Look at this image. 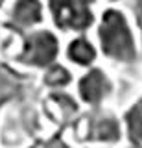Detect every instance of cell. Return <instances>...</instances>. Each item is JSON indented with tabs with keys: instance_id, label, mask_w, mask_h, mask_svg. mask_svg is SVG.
Segmentation results:
<instances>
[{
	"instance_id": "obj_3",
	"label": "cell",
	"mask_w": 142,
	"mask_h": 148,
	"mask_svg": "<svg viewBox=\"0 0 142 148\" xmlns=\"http://www.w3.org/2000/svg\"><path fill=\"white\" fill-rule=\"evenodd\" d=\"M74 143L89 148H118L126 143L120 113L113 108L83 109L72 126Z\"/></svg>"
},
{
	"instance_id": "obj_4",
	"label": "cell",
	"mask_w": 142,
	"mask_h": 148,
	"mask_svg": "<svg viewBox=\"0 0 142 148\" xmlns=\"http://www.w3.org/2000/svg\"><path fill=\"white\" fill-rule=\"evenodd\" d=\"M46 24L63 37L74 34H90L98 11L100 0H44Z\"/></svg>"
},
{
	"instance_id": "obj_5",
	"label": "cell",
	"mask_w": 142,
	"mask_h": 148,
	"mask_svg": "<svg viewBox=\"0 0 142 148\" xmlns=\"http://www.w3.org/2000/svg\"><path fill=\"white\" fill-rule=\"evenodd\" d=\"M72 92L83 109L111 108L118 96V80L113 69L98 63L90 69L76 72Z\"/></svg>"
},
{
	"instance_id": "obj_13",
	"label": "cell",
	"mask_w": 142,
	"mask_h": 148,
	"mask_svg": "<svg viewBox=\"0 0 142 148\" xmlns=\"http://www.w3.org/2000/svg\"><path fill=\"white\" fill-rule=\"evenodd\" d=\"M118 148H142V146H137V145H131V143H124V145H120Z\"/></svg>"
},
{
	"instance_id": "obj_9",
	"label": "cell",
	"mask_w": 142,
	"mask_h": 148,
	"mask_svg": "<svg viewBox=\"0 0 142 148\" xmlns=\"http://www.w3.org/2000/svg\"><path fill=\"white\" fill-rule=\"evenodd\" d=\"M44 113L57 122H74L76 117L83 111L74 92L68 91H46L44 96Z\"/></svg>"
},
{
	"instance_id": "obj_12",
	"label": "cell",
	"mask_w": 142,
	"mask_h": 148,
	"mask_svg": "<svg viewBox=\"0 0 142 148\" xmlns=\"http://www.w3.org/2000/svg\"><path fill=\"white\" fill-rule=\"evenodd\" d=\"M124 0H100V4L102 6H118V4H122Z\"/></svg>"
},
{
	"instance_id": "obj_8",
	"label": "cell",
	"mask_w": 142,
	"mask_h": 148,
	"mask_svg": "<svg viewBox=\"0 0 142 148\" xmlns=\"http://www.w3.org/2000/svg\"><path fill=\"white\" fill-rule=\"evenodd\" d=\"M31 141L28 124L15 108L0 115V148H26Z\"/></svg>"
},
{
	"instance_id": "obj_1",
	"label": "cell",
	"mask_w": 142,
	"mask_h": 148,
	"mask_svg": "<svg viewBox=\"0 0 142 148\" xmlns=\"http://www.w3.org/2000/svg\"><path fill=\"white\" fill-rule=\"evenodd\" d=\"M100 61L109 69H131L140 59V37L131 13L122 4L102 6L90 30Z\"/></svg>"
},
{
	"instance_id": "obj_7",
	"label": "cell",
	"mask_w": 142,
	"mask_h": 148,
	"mask_svg": "<svg viewBox=\"0 0 142 148\" xmlns=\"http://www.w3.org/2000/svg\"><path fill=\"white\" fill-rule=\"evenodd\" d=\"M61 61H65L72 71L81 72L94 65L102 63L96 43L90 34H74L63 37Z\"/></svg>"
},
{
	"instance_id": "obj_11",
	"label": "cell",
	"mask_w": 142,
	"mask_h": 148,
	"mask_svg": "<svg viewBox=\"0 0 142 148\" xmlns=\"http://www.w3.org/2000/svg\"><path fill=\"white\" fill-rule=\"evenodd\" d=\"M41 85L46 91H68L72 89V83L76 78V71H72L65 61H57L39 72Z\"/></svg>"
},
{
	"instance_id": "obj_6",
	"label": "cell",
	"mask_w": 142,
	"mask_h": 148,
	"mask_svg": "<svg viewBox=\"0 0 142 148\" xmlns=\"http://www.w3.org/2000/svg\"><path fill=\"white\" fill-rule=\"evenodd\" d=\"M4 21L17 32H30L46 24L44 0H7L2 9Z\"/></svg>"
},
{
	"instance_id": "obj_10",
	"label": "cell",
	"mask_w": 142,
	"mask_h": 148,
	"mask_svg": "<svg viewBox=\"0 0 142 148\" xmlns=\"http://www.w3.org/2000/svg\"><path fill=\"white\" fill-rule=\"evenodd\" d=\"M126 143L142 146V92L127 102L120 111Z\"/></svg>"
},
{
	"instance_id": "obj_2",
	"label": "cell",
	"mask_w": 142,
	"mask_h": 148,
	"mask_svg": "<svg viewBox=\"0 0 142 148\" xmlns=\"http://www.w3.org/2000/svg\"><path fill=\"white\" fill-rule=\"evenodd\" d=\"M63 35L48 24L24 32L19 37L17 48L11 56V63L20 71L43 72L50 65L61 61Z\"/></svg>"
}]
</instances>
